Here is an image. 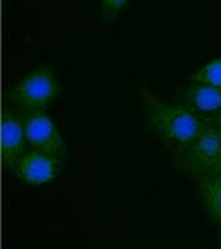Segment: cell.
Returning <instances> with one entry per match:
<instances>
[{
	"instance_id": "6da1fadb",
	"label": "cell",
	"mask_w": 221,
	"mask_h": 249,
	"mask_svg": "<svg viewBox=\"0 0 221 249\" xmlns=\"http://www.w3.org/2000/svg\"><path fill=\"white\" fill-rule=\"evenodd\" d=\"M142 96L153 132L176 152L194 142L206 124L201 116L184 104L163 103L147 88L142 89Z\"/></svg>"
},
{
	"instance_id": "7a4b0ae2",
	"label": "cell",
	"mask_w": 221,
	"mask_h": 249,
	"mask_svg": "<svg viewBox=\"0 0 221 249\" xmlns=\"http://www.w3.org/2000/svg\"><path fill=\"white\" fill-rule=\"evenodd\" d=\"M176 163L178 169L198 180L221 175V130L206 122L194 142L176 152Z\"/></svg>"
},
{
	"instance_id": "3957f363",
	"label": "cell",
	"mask_w": 221,
	"mask_h": 249,
	"mask_svg": "<svg viewBox=\"0 0 221 249\" xmlns=\"http://www.w3.org/2000/svg\"><path fill=\"white\" fill-rule=\"evenodd\" d=\"M60 93V85L54 73L46 67L29 72L14 86L11 101L18 111H44Z\"/></svg>"
},
{
	"instance_id": "277c9868",
	"label": "cell",
	"mask_w": 221,
	"mask_h": 249,
	"mask_svg": "<svg viewBox=\"0 0 221 249\" xmlns=\"http://www.w3.org/2000/svg\"><path fill=\"white\" fill-rule=\"evenodd\" d=\"M21 114L31 148L54 155L60 160L68 157V148L58 127L44 111H27Z\"/></svg>"
},
{
	"instance_id": "5b68a950",
	"label": "cell",
	"mask_w": 221,
	"mask_h": 249,
	"mask_svg": "<svg viewBox=\"0 0 221 249\" xmlns=\"http://www.w3.org/2000/svg\"><path fill=\"white\" fill-rule=\"evenodd\" d=\"M0 132L3 163L7 169L14 170L25 154V147L28 144L21 111L14 108H4Z\"/></svg>"
},
{
	"instance_id": "8992f818",
	"label": "cell",
	"mask_w": 221,
	"mask_h": 249,
	"mask_svg": "<svg viewBox=\"0 0 221 249\" xmlns=\"http://www.w3.org/2000/svg\"><path fill=\"white\" fill-rule=\"evenodd\" d=\"M61 166L62 160L32 148L22 155L14 172L21 181L31 186H42L57 178Z\"/></svg>"
},
{
	"instance_id": "52a82bcc",
	"label": "cell",
	"mask_w": 221,
	"mask_h": 249,
	"mask_svg": "<svg viewBox=\"0 0 221 249\" xmlns=\"http://www.w3.org/2000/svg\"><path fill=\"white\" fill-rule=\"evenodd\" d=\"M183 104L204 121L219 115L221 112V88L194 82V85L184 91Z\"/></svg>"
},
{
	"instance_id": "ba28073f",
	"label": "cell",
	"mask_w": 221,
	"mask_h": 249,
	"mask_svg": "<svg viewBox=\"0 0 221 249\" xmlns=\"http://www.w3.org/2000/svg\"><path fill=\"white\" fill-rule=\"evenodd\" d=\"M198 186L201 198L209 214L221 224V175L199 178Z\"/></svg>"
},
{
	"instance_id": "9c48e42d",
	"label": "cell",
	"mask_w": 221,
	"mask_h": 249,
	"mask_svg": "<svg viewBox=\"0 0 221 249\" xmlns=\"http://www.w3.org/2000/svg\"><path fill=\"white\" fill-rule=\"evenodd\" d=\"M192 80L196 83L212 85L221 88V58L213 60L209 64L202 67L199 71L192 76Z\"/></svg>"
},
{
	"instance_id": "30bf717a",
	"label": "cell",
	"mask_w": 221,
	"mask_h": 249,
	"mask_svg": "<svg viewBox=\"0 0 221 249\" xmlns=\"http://www.w3.org/2000/svg\"><path fill=\"white\" fill-rule=\"evenodd\" d=\"M130 0H101V11L106 21H112L116 14L123 9Z\"/></svg>"
},
{
	"instance_id": "8fae6325",
	"label": "cell",
	"mask_w": 221,
	"mask_h": 249,
	"mask_svg": "<svg viewBox=\"0 0 221 249\" xmlns=\"http://www.w3.org/2000/svg\"><path fill=\"white\" fill-rule=\"evenodd\" d=\"M204 122H207V124H212L213 126H216L219 130H221V112L219 115L213 116V118H209V119H206Z\"/></svg>"
},
{
	"instance_id": "7c38bea8",
	"label": "cell",
	"mask_w": 221,
	"mask_h": 249,
	"mask_svg": "<svg viewBox=\"0 0 221 249\" xmlns=\"http://www.w3.org/2000/svg\"><path fill=\"white\" fill-rule=\"evenodd\" d=\"M220 249H221V245H220Z\"/></svg>"
}]
</instances>
